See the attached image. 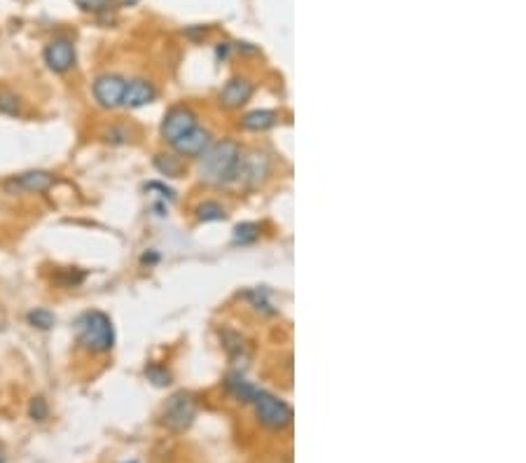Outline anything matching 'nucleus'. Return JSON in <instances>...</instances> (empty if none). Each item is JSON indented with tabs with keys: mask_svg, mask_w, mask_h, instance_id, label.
<instances>
[{
	"mask_svg": "<svg viewBox=\"0 0 526 463\" xmlns=\"http://www.w3.org/2000/svg\"><path fill=\"white\" fill-rule=\"evenodd\" d=\"M238 161H241V147L234 140H220L210 150H203L201 178L208 182H227L236 178Z\"/></svg>",
	"mask_w": 526,
	"mask_h": 463,
	"instance_id": "1",
	"label": "nucleus"
},
{
	"mask_svg": "<svg viewBox=\"0 0 526 463\" xmlns=\"http://www.w3.org/2000/svg\"><path fill=\"white\" fill-rule=\"evenodd\" d=\"M75 335L84 349L96 351V354H105L115 347V328H112L110 316L103 311L82 314L75 323Z\"/></svg>",
	"mask_w": 526,
	"mask_h": 463,
	"instance_id": "2",
	"label": "nucleus"
},
{
	"mask_svg": "<svg viewBox=\"0 0 526 463\" xmlns=\"http://www.w3.org/2000/svg\"><path fill=\"white\" fill-rule=\"evenodd\" d=\"M194 417H196V403L185 391L173 393L166 400L164 410H161V424L171 433H185L194 424Z\"/></svg>",
	"mask_w": 526,
	"mask_h": 463,
	"instance_id": "3",
	"label": "nucleus"
},
{
	"mask_svg": "<svg viewBox=\"0 0 526 463\" xmlns=\"http://www.w3.org/2000/svg\"><path fill=\"white\" fill-rule=\"evenodd\" d=\"M252 405H255V414H257L259 424L264 428H269V431H283L285 426H290V421H292L290 405L278 400L276 396H271V393L257 391Z\"/></svg>",
	"mask_w": 526,
	"mask_h": 463,
	"instance_id": "4",
	"label": "nucleus"
},
{
	"mask_svg": "<svg viewBox=\"0 0 526 463\" xmlns=\"http://www.w3.org/2000/svg\"><path fill=\"white\" fill-rule=\"evenodd\" d=\"M54 173L49 171H26L19 175H12L10 180L5 182V192L7 194H21V192H35L42 194L47 192L49 187H54Z\"/></svg>",
	"mask_w": 526,
	"mask_h": 463,
	"instance_id": "5",
	"label": "nucleus"
},
{
	"mask_svg": "<svg viewBox=\"0 0 526 463\" xmlns=\"http://www.w3.org/2000/svg\"><path fill=\"white\" fill-rule=\"evenodd\" d=\"M126 89V80L119 75H101L94 82V98L101 108H117L122 105V96Z\"/></svg>",
	"mask_w": 526,
	"mask_h": 463,
	"instance_id": "6",
	"label": "nucleus"
},
{
	"mask_svg": "<svg viewBox=\"0 0 526 463\" xmlns=\"http://www.w3.org/2000/svg\"><path fill=\"white\" fill-rule=\"evenodd\" d=\"M196 126V117L189 108H173L166 112L164 122H161V136L168 143H175L180 136H185L187 131H192Z\"/></svg>",
	"mask_w": 526,
	"mask_h": 463,
	"instance_id": "7",
	"label": "nucleus"
},
{
	"mask_svg": "<svg viewBox=\"0 0 526 463\" xmlns=\"http://www.w3.org/2000/svg\"><path fill=\"white\" fill-rule=\"evenodd\" d=\"M45 63L49 66V70H54V73H66V70H70L75 63L73 42L66 40V38L52 40L45 47Z\"/></svg>",
	"mask_w": 526,
	"mask_h": 463,
	"instance_id": "8",
	"label": "nucleus"
},
{
	"mask_svg": "<svg viewBox=\"0 0 526 463\" xmlns=\"http://www.w3.org/2000/svg\"><path fill=\"white\" fill-rule=\"evenodd\" d=\"M236 175L243 185L255 187L267 178V175H269V159H267L264 154L252 152V154H248V157H243L241 161H238Z\"/></svg>",
	"mask_w": 526,
	"mask_h": 463,
	"instance_id": "9",
	"label": "nucleus"
},
{
	"mask_svg": "<svg viewBox=\"0 0 526 463\" xmlns=\"http://www.w3.org/2000/svg\"><path fill=\"white\" fill-rule=\"evenodd\" d=\"M252 96V82L243 80V77H236V80H229L224 84V89L220 91V103L224 108H241V105Z\"/></svg>",
	"mask_w": 526,
	"mask_h": 463,
	"instance_id": "10",
	"label": "nucleus"
},
{
	"mask_svg": "<svg viewBox=\"0 0 526 463\" xmlns=\"http://www.w3.org/2000/svg\"><path fill=\"white\" fill-rule=\"evenodd\" d=\"M208 131L206 129H199V126H194L192 131H187L185 136H180L178 140L173 143L175 152L178 154H185V157H196V154H201L203 150L208 147Z\"/></svg>",
	"mask_w": 526,
	"mask_h": 463,
	"instance_id": "11",
	"label": "nucleus"
},
{
	"mask_svg": "<svg viewBox=\"0 0 526 463\" xmlns=\"http://www.w3.org/2000/svg\"><path fill=\"white\" fill-rule=\"evenodd\" d=\"M154 87L150 82L145 80H133V82H126V89H124V96H122V105L126 108H140V105H147L154 98Z\"/></svg>",
	"mask_w": 526,
	"mask_h": 463,
	"instance_id": "12",
	"label": "nucleus"
},
{
	"mask_svg": "<svg viewBox=\"0 0 526 463\" xmlns=\"http://www.w3.org/2000/svg\"><path fill=\"white\" fill-rule=\"evenodd\" d=\"M224 386H227V391L236 400H241V403H252L255 396H257V389L241 375V372H231V375H227V382H224Z\"/></svg>",
	"mask_w": 526,
	"mask_h": 463,
	"instance_id": "13",
	"label": "nucleus"
},
{
	"mask_svg": "<svg viewBox=\"0 0 526 463\" xmlns=\"http://www.w3.org/2000/svg\"><path fill=\"white\" fill-rule=\"evenodd\" d=\"M278 122V115L271 110H252L248 115L243 117V129L248 131H264V129H271L274 124Z\"/></svg>",
	"mask_w": 526,
	"mask_h": 463,
	"instance_id": "14",
	"label": "nucleus"
},
{
	"mask_svg": "<svg viewBox=\"0 0 526 463\" xmlns=\"http://www.w3.org/2000/svg\"><path fill=\"white\" fill-rule=\"evenodd\" d=\"M222 344H224V351L229 354V358H245L248 356V344L238 333L234 330H222Z\"/></svg>",
	"mask_w": 526,
	"mask_h": 463,
	"instance_id": "15",
	"label": "nucleus"
},
{
	"mask_svg": "<svg viewBox=\"0 0 526 463\" xmlns=\"http://www.w3.org/2000/svg\"><path fill=\"white\" fill-rule=\"evenodd\" d=\"M0 112L10 117L21 115V98L10 89H0Z\"/></svg>",
	"mask_w": 526,
	"mask_h": 463,
	"instance_id": "16",
	"label": "nucleus"
},
{
	"mask_svg": "<svg viewBox=\"0 0 526 463\" xmlns=\"http://www.w3.org/2000/svg\"><path fill=\"white\" fill-rule=\"evenodd\" d=\"M257 236H259L257 224L255 222H243V224H236V227H234L231 241H234V243H252Z\"/></svg>",
	"mask_w": 526,
	"mask_h": 463,
	"instance_id": "17",
	"label": "nucleus"
},
{
	"mask_svg": "<svg viewBox=\"0 0 526 463\" xmlns=\"http://www.w3.org/2000/svg\"><path fill=\"white\" fill-rule=\"evenodd\" d=\"M196 217H199V220H203V222L222 220V217H224V208L217 201H203L201 206L196 208Z\"/></svg>",
	"mask_w": 526,
	"mask_h": 463,
	"instance_id": "18",
	"label": "nucleus"
},
{
	"mask_svg": "<svg viewBox=\"0 0 526 463\" xmlns=\"http://www.w3.org/2000/svg\"><path fill=\"white\" fill-rule=\"evenodd\" d=\"M28 323L38 330H49V328H54L56 316L52 311H47V309H35V311L28 314Z\"/></svg>",
	"mask_w": 526,
	"mask_h": 463,
	"instance_id": "19",
	"label": "nucleus"
},
{
	"mask_svg": "<svg viewBox=\"0 0 526 463\" xmlns=\"http://www.w3.org/2000/svg\"><path fill=\"white\" fill-rule=\"evenodd\" d=\"M145 377L150 379L154 386H168V384H171V372H168L166 368H161V365H157V363L147 365Z\"/></svg>",
	"mask_w": 526,
	"mask_h": 463,
	"instance_id": "20",
	"label": "nucleus"
},
{
	"mask_svg": "<svg viewBox=\"0 0 526 463\" xmlns=\"http://www.w3.org/2000/svg\"><path fill=\"white\" fill-rule=\"evenodd\" d=\"M154 166H157L164 175H178L180 173V161H178V157H173V154H159V157L154 159Z\"/></svg>",
	"mask_w": 526,
	"mask_h": 463,
	"instance_id": "21",
	"label": "nucleus"
},
{
	"mask_svg": "<svg viewBox=\"0 0 526 463\" xmlns=\"http://www.w3.org/2000/svg\"><path fill=\"white\" fill-rule=\"evenodd\" d=\"M28 414H31L33 421H45L49 417V405L45 398H33L31 400V407H28Z\"/></svg>",
	"mask_w": 526,
	"mask_h": 463,
	"instance_id": "22",
	"label": "nucleus"
},
{
	"mask_svg": "<svg viewBox=\"0 0 526 463\" xmlns=\"http://www.w3.org/2000/svg\"><path fill=\"white\" fill-rule=\"evenodd\" d=\"M103 138L112 145H122L129 140V131H126L124 126H110V129L103 133Z\"/></svg>",
	"mask_w": 526,
	"mask_h": 463,
	"instance_id": "23",
	"label": "nucleus"
},
{
	"mask_svg": "<svg viewBox=\"0 0 526 463\" xmlns=\"http://www.w3.org/2000/svg\"><path fill=\"white\" fill-rule=\"evenodd\" d=\"M82 12H103L110 7V0H75Z\"/></svg>",
	"mask_w": 526,
	"mask_h": 463,
	"instance_id": "24",
	"label": "nucleus"
},
{
	"mask_svg": "<svg viewBox=\"0 0 526 463\" xmlns=\"http://www.w3.org/2000/svg\"><path fill=\"white\" fill-rule=\"evenodd\" d=\"M143 262L147 264V262H157V255H154V253H150V255H147V253H145V255H143Z\"/></svg>",
	"mask_w": 526,
	"mask_h": 463,
	"instance_id": "25",
	"label": "nucleus"
},
{
	"mask_svg": "<svg viewBox=\"0 0 526 463\" xmlns=\"http://www.w3.org/2000/svg\"><path fill=\"white\" fill-rule=\"evenodd\" d=\"M117 3L122 5V7H131V5H136L138 0H117Z\"/></svg>",
	"mask_w": 526,
	"mask_h": 463,
	"instance_id": "26",
	"label": "nucleus"
},
{
	"mask_svg": "<svg viewBox=\"0 0 526 463\" xmlns=\"http://www.w3.org/2000/svg\"><path fill=\"white\" fill-rule=\"evenodd\" d=\"M0 463H5V454L3 452H0Z\"/></svg>",
	"mask_w": 526,
	"mask_h": 463,
	"instance_id": "27",
	"label": "nucleus"
},
{
	"mask_svg": "<svg viewBox=\"0 0 526 463\" xmlns=\"http://www.w3.org/2000/svg\"><path fill=\"white\" fill-rule=\"evenodd\" d=\"M129 463H136V461H129Z\"/></svg>",
	"mask_w": 526,
	"mask_h": 463,
	"instance_id": "28",
	"label": "nucleus"
}]
</instances>
